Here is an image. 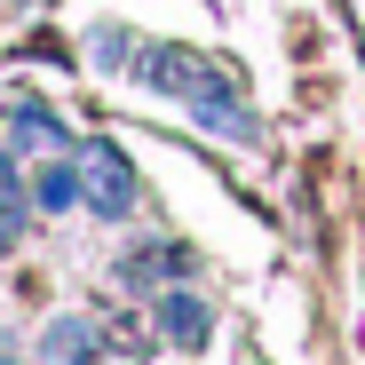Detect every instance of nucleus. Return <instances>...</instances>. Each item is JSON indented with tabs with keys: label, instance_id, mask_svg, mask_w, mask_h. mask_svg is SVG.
<instances>
[{
	"label": "nucleus",
	"instance_id": "f257e3e1",
	"mask_svg": "<svg viewBox=\"0 0 365 365\" xmlns=\"http://www.w3.org/2000/svg\"><path fill=\"white\" fill-rule=\"evenodd\" d=\"M128 80L175 96L182 111L199 119V128H215V135H230V143H255V135H262V119L247 111V88H238V80L215 64V56H199V48L143 40V48H135V64H128Z\"/></svg>",
	"mask_w": 365,
	"mask_h": 365
},
{
	"label": "nucleus",
	"instance_id": "423d86ee",
	"mask_svg": "<svg viewBox=\"0 0 365 365\" xmlns=\"http://www.w3.org/2000/svg\"><path fill=\"white\" fill-rule=\"evenodd\" d=\"M32 207H40V215L88 207V175H80V151H72V159H48V167L32 175Z\"/></svg>",
	"mask_w": 365,
	"mask_h": 365
},
{
	"label": "nucleus",
	"instance_id": "6e6552de",
	"mask_svg": "<svg viewBox=\"0 0 365 365\" xmlns=\"http://www.w3.org/2000/svg\"><path fill=\"white\" fill-rule=\"evenodd\" d=\"M9 111H16V119H9V143H16V151H32V143H56V151H72V135L48 119V103H9Z\"/></svg>",
	"mask_w": 365,
	"mask_h": 365
},
{
	"label": "nucleus",
	"instance_id": "7ed1b4c3",
	"mask_svg": "<svg viewBox=\"0 0 365 365\" xmlns=\"http://www.w3.org/2000/svg\"><path fill=\"white\" fill-rule=\"evenodd\" d=\"M151 318H159V334L175 341V349H207L215 341V310H207V294H191V286H167V294H151Z\"/></svg>",
	"mask_w": 365,
	"mask_h": 365
},
{
	"label": "nucleus",
	"instance_id": "39448f33",
	"mask_svg": "<svg viewBox=\"0 0 365 365\" xmlns=\"http://www.w3.org/2000/svg\"><path fill=\"white\" fill-rule=\"evenodd\" d=\"M175 270H191V247L182 238H151V247L119 255V286H135V294H151V278H175Z\"/></svg>",
	"mask_w": 365,
	"mask_h": 365
},
{
	"label": "nucleus",
	"instance_id": "0eeeda50",
	"mask_svg": "<svg viewBox=\"0 0 365 365\" xmlns=\"http://www.w3.org/2000/svg\"><path fill=\"white\" fill-rule=\"evenodd\" d=\"M24 199H32V182H24L16 143H9V151H0V262H9V247L24 238Z\"/></svg>",
	"mask_w": 365,
	"mask_h": 365
},
{
	"label": "nucleus",
	"instance_id": "f03ea898",
	"mask_svg": "<svg viewBox=\"0 0 365 365\" xmlns=\"http://www.w3.org/2000/svg\"><path fill=\"white\" fill-rule=\"evenodd\" d=\"M80 175H88V207H96L103 222H128V215H135V199H143V191H135V167L119 159L111 143H80Z\"/></svg>",
	"mask_w": 365,
	"mask_h": 365
},
{
	"label": "nucleus",
	"instance_id": "1a4fd4ad",
	"mask_svg": "<svg viewBox=\"0 0 365 365\" xmlns=\"http://www.w3.org/2000/svg\"><path fill=\"white\" fill-rule=\"evenodd\" d=\"M0 365H24V357H16V341H9V334H0Z\"/></svg>",
	"mask_w": 365,
	"mask_h": 365
},
{
	"label": "nucleus",
	"instance_id": "20e7f679",
	"mask_svg": "<svg viewBox=\"0 0 365 365\" xmlns=\"http://www.w3.org/2000/svg\"><path fill=\"white\" fill-rule=\"evenodd\" d=\"M40 357L48 365H103V326L96 318H56L40 334Z\"/></svg>",
	"mask_w": 365,
	"mask_h": 365
}]
</instances>
